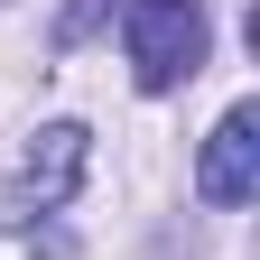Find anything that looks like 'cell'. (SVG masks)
<instances>
[{"instance_id": "obj_1", "label": "cell", "mask_w": 260, "mask_h": 260, "mask_svg": "<svg viewBox=\"0 0 260 260\" xmlns=\"http://www.w3.org/2000/svg\"><path fill=\"white\" fill-rule=\"evenodd\" d=\"M121 38H130V75H140V93H177L195 65H205V0H130V19H121Z\"/></svg>"}, {"instance_id": "obj_2", "label": "cell", "mask_w": 260, "mask_h": 260, "mask_svg": "<svg viewBox=\"0 0 260 260\" xmlns=\"http://www.w3.org/2000/svg\"><path fill=\"white\" fill-rule=\"evenodd\" d=\"M195 195H205V205H251L260 195V112L251 103H233L214 121L205 158H195Z\"/></svg>"}, {"instance_id": "obj_3", "label": "cell", "mask_w": 260, "mask_h": 260, "mask_svg": "<svg viewBox=\"0 0 260 260\" xmlns=\"http://www.w3.org/2000/svg\"><path fill=\"white\" fill-rule=\"evenodd\" d=\"M75 177H84V121H47L38 140H28V158H19L10 195H19V214H56L65 195H75Z\"/></svg>"}, {"instance_id": "obj_4", "label": "cell", "mask_w": 260, "mask_h": 260, "mask_svg": "<svg viewBox=\"0 0 260 260\" xmlns=\"http://www.w3.org/2000/svg\"><path fill=\"white\" fill-rule=\"evenodd\" d=\"M103 19H112V0H65V19H56V47H84Z\"/></svg>"}]
</instances>
